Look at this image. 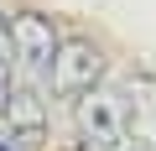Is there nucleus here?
I'll use <instances>...</instances> for the list:
<instances>
[{"label":"nucleus","instance_id":"2","mask_svg":"<svg viewBox=\"0 0 156 151\" xmlns=\"http://www.w3.org/2000/svg\"><path fill=\"white\" fill-rule=\"evenodd\" d=\"M5 21H11V57H16V68L26 73V78H42V84H47L52 57H57V47H62V31H57L52 16H42V11H16V16H5Z\"/></svg>","mask_w":156,"mask_h":151},{"label":"nucleus","instance_id":"4","mask_svg":"<svg viewBox=\"0 0 156 151\" xmlns=\"http://www.w3.org/2000/svg\"><path fill=\"white\" fill-rule=\"evenodd\" d=\"M120 104H125L130 151H156V78L151 73H130L120 84Z\"/></svg>","mask_w":156,"mask_h":151},{"label":"nucleus","instance_id":"1","mask_svg":"<svg viewBox=\"0 0 156 151\" xmlns=\"http://www.w3.org/2000/svg\"><path fill=\"white\" fill-rule=\"evenodd\" d=\"M99 78H104V47H99L94 37H83V31L62 37V47H57V57H52V73H47L52 94L78 104L83 94L99 89Z\"/></svg>","mask_w":156,"mask_h":151},{"label":"nucleus","instance_id":"5","mask_svg":"<svg viewBox=\"0 0 156 151\" xmlns=\"http://www.w3.org/2000/svg\"><path fill=\"white\" fill-rule=\"evenodd\" d=\"M0 135L11 141V151H37L47 141V104L31 89H11V104L0 110Z\"/></svg>","mask_w":156,"mask_h":151},{"label":"nucleus","instance_id":"3","mask_svg":"<svg viewBox=\"0 0 156 151\" xmlns=\"http://www.w3.org/2000/svg\"><path fill=\"white\" fill-rule=\"evenodd\" d=\"M78 135H83L89 151H130L125 141V104H120V89H94L78 99Z\"/></svg>","mask_w":156,"mask_h":151},{"label":"nucleus","instance_id":"6","mask_svg":"<svg viewBox=\"0 0 156 151\" xmlns=\"http://www.w3.org/2000/svg\"><path fill=\"white\" fill-rule=\"evenodd\" d=\"M11 63H16V57H11V21L0 16V110L11 104V89H16V84H11Z\"/></svg>","mask_w":156,"mask_h":151}]
</instances>
